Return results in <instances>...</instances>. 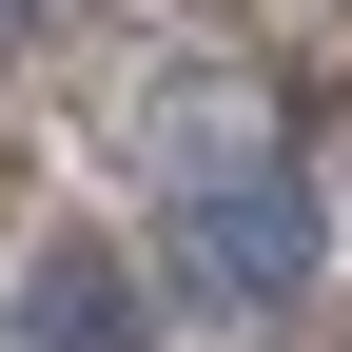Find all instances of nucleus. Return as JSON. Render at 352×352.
Listing matches in <instances>:
<instances>
[{"label": "nucleus", "instance_id": "nucleus-1", "mask_svg": "<svg viewBox=\"0 0 352 352\" xmlns=\"http://www.w3.org/2000/svg\"><path fill=\"white\" fill-rule=\"evenodd\" d=\"M294 274H314V215L274 176H215L196 196V294H294Z\"/></svg>", "mask_w": 352, "mask_h": 352}, {"label": "nucleus", "instance_id": "nucleus-2", "mask_svg": "<svg viewBox=\"0 0 352 352\" xmlns=\"http://www.w3.org/2000/svg\"><path fill=\"white\" fill-rule=\"evenodd\" d=\"M20 352H138V294H118L98 235H39V274H20Z\"/></svg>", "mask_w": 352, "mask_h": 352}]
</instances>
